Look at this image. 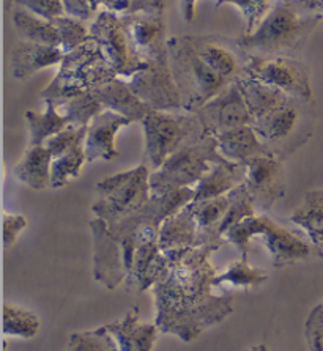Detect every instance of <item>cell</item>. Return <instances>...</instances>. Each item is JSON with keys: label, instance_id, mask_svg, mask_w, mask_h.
I'll use <instances>...</instances> for the list:
<instances>
[{"label": "cell", "instance_id": "cell-1", "mask_svg": "<svg viewBox=\"0 0 323 351\" xmlns=\"http://www.w3.org/2000/svg\"><path fill=\"white\" fill-rule=\"evenodd\" d=\"M219 247L205 244L167 254L171 267L153 289L155 324L163 334L194 342L206 329L224 322L234 311V295H215L216 268L210 257Z\"/></svg>", "mask_w": 323, "mask_h": 351}, {"label": "cell", "instance_id": "cell-2", "mask_svg": "<svg viewBox=\"0 0 323 351\" xmlns=\"http://www.w3.org/2000/svg\"><path fill=\"white\" fill-rule=\"evenodd\" d=\"M323 18L306 13L296 0H278L251 34L237 41L246 56H285L300 49Z\"/></svg>", "mask_w": 323, "mask_h": 351}, {"label": "cell", "instance_id": "cell-3", "mask_svg": "<svg viewBox=\"0 0 323 351\" xmlns=\"http://www.w3.org/2000/svg\"><path fill=\"white\" fill-rule=\"evenodd\" d=\"M262 238V243L270 252L274 268L303 262L311 257L323 258V252L312 241H306L296 233L279 226L267 215H254L224 235V241L234 244L241 252V258L248 260V251L252 238Z\"/></svg>", "mask_w": 323, "mask_h": 351}, {"label": "cell", "instance_id": "cell-4", "mask_svg": "<svg viewBox=\"0 0 323 351\" xmlns=\"http://www.w3.org/2000/svg\"><path fill=\"white\" fill-rule=\"evenodd\" d=\"M167 54L171 71L182 95L184 112L194 114L230 84L206 66L187 36H171L167 40Z\"/></svg>", "mask_w": 323, "mask_h": 351}, {"label": "cell", "instance_id": "cell-5", "mask_svg": "<svg viewBox=\"0 0 323 351\" xmlns=\"http://www.w3.org/2000/svg\"><path fill=\"white\" fill-rule=\"evenodd\" d=\"M115 76L117 74L106 62L99 46L90 38L86 45L65 54L59 65V73L41 93V99L59 108L74 95L88 92Z\"/></svg>", "mask_w": 323, "mask_h": 351}, {"label": "cell", "instance_id": "cell-6", "mask_svg": "<svg viewBox=\"0 0 323 351\" xmlns=\"http://www.w3.org/2000/svg\"><path fill=\"white\" fill-rule=\"evenodd\" d=\"M230 162L218 152L215 136H200L174 152L161 167L152 170V194H166L176 189L194 188L213 164Z\"/></svg>", "mask_w": 323, "mask_h": 351}, {"label": "cell", "instance_id": "cell-7", "mask_svg": "<svg viewBox=\"0 0 323 351\" xmlns=\"http://www.w3.org/2000/svg\"><path fill=\"white\" fill-rule=\"evenodd\" d=\"M150 173V169L141 164L99 182L97 184L98 200L92 206L95 217L112 226L141 213L152 197Z\"/></svg>", "mask_w": 323, "mask_h": 351}, {"label": "cell", "instance_id": "cell-8", "mask_svg": "<svg viewBox=\"0 0 323 351\" xmlns=\"http://www.w3.org/2000/svg\"><path fill=\"white\" fill-rule=\"evenodd\" d=\"M145 137V166L156 170L180 147L204 136L195 114L150 110L141 121Z\"/></svg>", "mask_w": 323, "mask_h": 351}, {"label": "cell", "instance_id": "cell-9", "mask_svg": "<svg viewBox=\"0 0 323 351\" xmlns=\"http://www.w3.org/2000/svg\"><path fill=\"white\" fill-rule=\"evenodd\" d=\"M88 32L90 38L99 46L106 62L119 77L128 81L147 66V62L132 46L125 19L120 13L98 10L88 25Z\"/></svg>", "mask_w": 323, "mask_h": 351}, {"label": "cell", "instance_id": "cell-10", "mask_svg": "<svg viewBox=\"0 0 323 351\" xmlns=\"http://www.w3.org/2000/svg\"><path fill=\"white\" fill-rule=\"evenodd\" d=\"M130 219L136 224V244L125 285L130 293L139 295L167 274L171 257L160 247V224L147 219L142 211Z\"/></svg>", "mask_w": 323, "mask_h": 351}, {"label": "cell", "instance_id": "cell-11", "mask_svg": "<svg viewBox=\"0 0 323 351\" xmlns=\"http://www.w3.org/2000/svg\"><path fill=\"white\" fill-rule=\"evenodd\" d=\"M241 76L278 88L303 104L312 101L309 70L294 57L248 56Z\"/></svg>", "mask_w": 323, "mask_h": 351}, {"label": "cell", "instance_id": "cell-12", "mask_svg": "<svg viewBox=\"0 0 323 351\" xmlns=\"http://www.w3.org/2000/svg\"><path fill=\"white\" fill-rule=\"evenodd\" d=\"M145 62L147 66L144 70L128 79L134 93L153 110H163V112L183 110V99L171 71L167 52L145 58Z\"/></svg>", "mask_w": 323, "mask_h": 351}, {"label": "cell", "instance_id": "cell-13", "mask_svg": "<svg viewBox=\"0 0 323 351\" xmlns=\"http://www.w3.org/2000/svg\"><path fill=\"white\" fill-rule=\"evenodd\" d=\"M194 114L200 121L204 136H216L234 128L252 126L250 108L238 81L230 82Z\"/></svg>", "mask_w": 323, "mask_h": 351}, {"label": "cell", "instance_id": "cell-14", "mask_svg": "<svg viewBox=\"0 0 323 351\" xmlns=\"http://www.w3.org/2000/svg\"><path fill=\"white\" fill-rule=\"evenodd\" d=\"M90 230L93 238V279L106 290H115L128 278L119 239L99 217L90 221Z\"/></svg>", "mask_w": 323, "mask_h": 351}, {"label": "cell", "instance_id": "cell-15", "mask_svg": "<svg viewBox=\"0 0 323 351\" xmlns=\"http://www.w3.org/2000/svg\"><path fill=\"white\" fill-rule=\"evenodd\" d=\"M243 183L251 194L256 208L262 213L270 211L285 193L283 162L278 156L254 158L245 166Z\"/></svg>", "mask_w": 323, "mask_h": 351}, {"label": "cell", "instance_id": "cell-16", "mask_svg": "<svg viewBox=\"0 0 323 351\" xmlns=\"http://www.w3.org/2000/svg\"><path fill=\"white\" fill-rule=\"evenodd\" d=\"M128 125H131L128 119L109 109H104L103 112L93 117L87 126L86 142H84L87 164H92L98 159L112 161V159L119 158L120 153L115 147V137H117L121 128Z\"/></svg>", "mask_w": 323, "mask_h": 351}, {"label": "cell", "instance_id": "cell-17", "mask_svg": "<svg viewBox=\"0 0 323 351\" xmlns=\"http://www.w3.org/2000/svg\"><path fill=\"white\" fill-rule=\"evenodd\" d=\"M134 49L142 58H152L167 52L164 13L121 14Z\"/></svg>", "mask_w": 323, "mask_h": 351}, {"label": "cell", "instance_id": "cell-18", "mask_svg": "<svg viewBox=\"0 0 323 351\" xmlns=\"http://www.w3.org/2000/svg\"><path fill=\"white\" fill-rule=\"evenodd\" d=\"M301 104L294 98H284L268 112L252 120V128L261 139L278 153V143L287 141L298 128L301 119Z\"/></svg>", "mask_w": 323, "mask_h": 351}, {"label": "cell", "instance_id": "cell-19", "mask_svg": "<svg viewBox=\"0 0 323 351\" xmlns=\"http://www.w3.org/2000/svg\"><path fill=\"white\" fill-rule=\"evenodd\" d=\"M218 152L227 161L246 166L254 158L278 156L268 143H265L252 126H240L222 131L215 136Z\"/></svg>", "mask_w": 323, "mask_h": 351}, {"label": "cell", "instance_id": "cell-20", "mask_svg": "<svg viewBox=\"0 0 323 351\" xmlns=\"http://www.w3.org/2000/svg\"><path fill=\"white\" fill-rule=\"evenodd\" d=\"M90 92L103 104L104 109H109L115 114L125 117L131 123L142 121L147 114L153 110L145 103H142L141 98L134 93V90L131 88L128 81L119 76L97 85Z\"/></svg>", "mask_w": 323, "mask_h": 351}, {"label": "cell", "instance_id": "cell-21", "mask_svg": "<svg viewBox=\"0 0 323 351\" xmlns=\"http://www.w3.org/2000/svg\"><path fill=\"white\" fill-rule=\"evenodd\" d=\"M187 40L206 66H210L226 81L234 82L241 77L245 62H241L237 52L227 47L224 43L216 40L215 36L202 35H187Z\"/></svg>", "mask_w": 323, "mask_h": 351}, {"label": "cell", "instance_id": "cell-22", "mask_svg": "<svg viewBox=\"0 0 323 351\" xmlns=\"http://www.w3.org/2000/svg\"><path fill=\"white\" fill-rule=\"evenodd\" d=\"M63 57L60 47L24 41L12 51V74L18 81H27L46 68L60 65Z\"/></svg>", "mask_w": 323, "mask_h": 351}, {"label": "cell", "instance_id": "cell-23", "mask_svg": "<svg viewBox=\"0 0 323 351\" xmlns=\"http://www.w3.org/2000/svg\"><path fill=\"white\" fill-rule=\"evenodd\" d=\"M120 351H153L160 329L156 324L141 323L139 311L131 309L120 320L106 324Z\"/></svg>", "mask_w": 323, "mask_h": 351}, {"label": "cell", "instance_id": "cell-24", "mask_svg": "<svg viewBox=\"0 0 323 351\" xmlns=\"http://www.w3.org/2000/svg\"><path fill=\"white\" fill-rule=\"evenodd\" d=\"M195 246H200L199 228L195 224L191 205L188 204L176 215L161 222L160 247L164 254H171Z\"/></svg>", "mask_w": 323, "mask_h": 351}, {"label": "cell", "instance_id": "cell-25", "mask_svg": "<svg viewBox=\"0 0 323 351\" xmlns=\"http://www.w3.org/2000/svg\"><path fill=\"white\" fill-rule=\"evenodd\" d=\"M245 182V166L235 162L213 164L194 186L193 202H204L229 194Z\"/></svg>", "mask_w": 323, "mask_h": 351}, {"label": "cell", "instance_id": "cell-26", "mask_svg": "<svg viewBox=\"0 0 323 351\" xmlns=\"http://www.w3.org/2000/svg\"><path fill=\"white\" fill-rule=\"evenodd\" d=\"M51 164L52 156L45 145L30 147L14 166L13 175L30 189L43 191L51 188Z\"/></svg>", "mask_w": 323, "mask_h": 351}, {"label": "cell", "instance_id": "cell-27", "mask_svg": "<svg viewBox=\"0 0 323 351\" xmlns=\"http://www.w3.org/2000/svg\"><path fill=\"white\" fill-rule=\"evenodd\" d=\"M13 27L23 41L59 47V32H57L54 23L38 18L27 10L19 7L14 10Z\"/></svg>", "mask_w": 323, "mask_h": 351}, {"label": "cell", "instance_id": "cell-28", "mask_svg": "<svg viewBox=\"0 0 323 351\" xmlns=\"http://www.w3.org/2000/svg\"><path fill=\"white\" fill-rule=\"evenodd\" d=\"M43 112H36V110H27L25 112L30 134V147L45 145L52 136H56L57 132L71 125L70 120L65 115H62L54 104L49 103V101H43Z\"/></svg>", "mask_w": 323, "mask_h": 351}, {"label": "cell", "instance_id": "cell-29", "mask_svg": "<svg viewBox=\"0 0 323 351\" xmlns=\"http://www.w3.org/2000/svg\"><path fill=\"white\" fill-rule=\"evenodd\" d=\"M290 221L303 228L312 243L323 237V189H312L304 194L300 208L294 211Z\"/></svg>", "mask_w": 323, "mask_h": 351}, {"label": "cell", "instance_id": "cell-30", "mask_svg": "<svg viewBox=\"0 0 323 351\" xmlns=\"http://www.w3.org/2000/svg\"><path fill=\"white\" fill-rule=\"evenodd\" d=\"M87 162L84 145H77L62 155L52 158L51 164V189L67 186L71 180L79 178L84 164Z\"/></svg>", "mask_w": 323, "mask_h": 351}, {"label": "cell", "instance_id": "cell-31", "mask_svg": "<svg viewBox=\"0 0 323 351\" xmlns=\"http://www.w3.org/2000/svg\"><path fill=\"white\" fill-rule=\"evenodd\" d=\"M268 280V273L263 269L254 268L248 260H237L224 273L215 278V287H237V289H254L261 287Z\"/></svg>", "mask_w": 323, "mask_h": 351}, {"label": "cell", "instance_id": "cell-32", "mask_svg": "<svg viewBox=\"0 0 323 351\" xmlns=\"http://www.w3.org/2000/svg\"><path fill=\"white\" fill-rule=\"evenodd\" d=\"M57 110L62 115H65L73 126L87 128L90 120L97 117L99 112H103L104 108L99 101L95 98V95L90 92H81L74 95L65 103L60 104Z\"/></svg>", "mask_w": 323, "mask_h": 351}, {"label": "cell", "instance_id": "cell-33", "mask_svg": "<svg viewBox=\"0 0 323 351\" xmlns=\"http://www.w3.org/2000/svg\"><path fill=\"white\" fill-rule=\"evenodd\" d=\"M229 199V208H227L224 219H222V224L219 227V237L222 239H224L227 232L232 230L237 224H240L241 221H245L246 217L257 215V208L254 205L251 194L248 193L245 183H241L234 191H230Z\"/></svg>", "mask_w": 323, "mask_h": 351}, {"label": "cell", "instance_id": "cell-34", "mask_svg": "<svg viewBox=\"0 0 323 351\" xmlns=\"http://www.w3.org/2000/svg\"><path fill=\"white\" fill-rule=\"evenodd\" d=\"M65 351H120L108 326L73 332Z\"/></svg>", "mask_w": 323, "mask_h": 351}, {"label": "cell", "instance_id": "cell-35", "mask_svg": "<svg viewBox=\"0 0 323 351\" xmlns=\"http://www.w3.org/2000/svg\"><path fill=\"white\" fill-rule=\"evenodd\" d=\"M40 329V320L35 313L18 306H3V334L21 339H32Z\"/></svg>", "mask_w": 323, "mask_h": 351}, {"label": "cell", "instance_id": "cell-36", "mask_svg": "<svg viewBox=\"0 0 323 351\" xmlns=\"http://www.w3.org/2000/svg\"><path fill=\"white\" fill-rule=\"evenodd\" d=\"M52 23H54L57 32H59V47L65 54L90 41L88 27L81 19L63 14L60 18L52 19Z\"/></svg>", "mask_w": 323, "mask_h": 351}, {"label": "cell", "instance_id": "cell-37", "mask_svg": "<svg viewBox=\"0 0 323 351\" xmlns=\"http://www.w3.org/2000/svg\"><path fill=\"white\" fill-rule=\"evenodd\" d=\"M215 3L218 7L219 5H232V7H235L241 13L243 19H245V34H251V32L261 25L274 2H272V0H216Z\"/></svg>", "mask_w": 323, "mask_h": 351}, {"label": "cell", "instance_id": "cell-38", "mask_svg": "<svg viewBox=\"0 0 323 351\" xmlns=\"http://www.w3.org/2000/svg\"><path fill=\"white\" fill-rule=\"evenodd\" d=\"M86 134H87V128L82 126H67L65 130H62L60 132H57L56 136H52L49 141L45 143V147L47 148V152L51 153L52 158L62 155L71 148L77 147V145H84L86 142Z\"/></svg>", "mask_w": 323, "mask_h": 351}, {"label": "cell", "instance_id": "cell-39", "mask_svg": "<svg viewBox=\"0 0 323 351\" xmlns=\"http://www.w3.org/2000/svg\"><path fill=\"white\" fill-rule=\"evenodd\" d=\"M304 339L309 351H323V300L306 318Z\"/></svg>", "mask_w": 323, "mask_h": 351}, {"label": "cell", "instance_id": "cell-40", "mask_svg": "<svg viewBox=\"0 0 323 351\" xmlns=\"http://www.w3.org/2000/svg\"><path fill=\"white\" fill-rule=\"evenodd\" d=\"M16 5L47 21L60 18V16L65 14V7H63L62 0H18Z\"/></svg>", "mask_w": 323, "mask_h": 351}, {"label": "cell", "instance_id": "cell-41", "mask_svg": "<svg viewBox=\"0 0 323 351\" xmlns=\"http://www.w3.org/2000/svg\"><path fill=\"white\" fill-rule=\"evenodd\" d=\"M29 226L27 217L23 215H5L3 216V244L5 249H10L16 239Z\"/></svg>", "mask_w": 323, "mask_h": 351}, {"label": "cell", "instance_id": "cell-42", "mask_svg": "<svg viewBox=\"0 0 323 351\" xmlns=\"http://www.w3.org/2000/svg\"><path fill=\"white\" fill-rule=\"evenodd\" d=\"M167 0H121L120 14L164 13Z\"/></svg>", "mask_w": 323, "mask_h": 351}, {"label": "cell", "instance_id": "cell-43", "mask_svg": "<svg viewBox=\"0 0 323 351\" xmlns=\"http://www.w3.org/2000/svg\"><path fill=\"white\" fill-rule=\"evenodd\" d=\"M62 2L65 7V14L71 18L88 21L93 19L98 13V8L95 7L92 0H62Z\"/></svg>", "mask_w": 323, "mask_h": 351}, {"label": "cell", "instance_id": "cell-44", "mask_svg": "<svg viewBox=\"0 0 323 351\" xmlns=\"http://www.w3.org/2000/svg\"><path fill=\"white\" fill-rule=\"evenodd\" d=\"M306 13L315 14L323 18V0H296Z\"/></svg>", "mask_w": 323, "mask_h": 351}, {"label": "cell", "instance_id": "cell-45", "mask_svg": "<svg viewBox=\"0 0 323 351\" xmlns=\"http://www.w3.org/2000/svg\"><path fill=\"white\" fill-rule=\"evenodd\" d=\"M199 0H180V8H182V14L184 21H193L195 14V5Z\"/></svg>", "mask_w": 323, "mask_h": 351}, {"label": "cell", "instance_id": "cell-46", "mask_svg": "<svg viewBox=\"0 0 323 351\" xmlns=\"http://www.w3.org/2000/svg\"><path fill=\"white\" fill-rule=\"evenodd\" d=\"M98 10H110V12L119 13L121 0H92Z\"/></svg>", "mask_w": 323, "mask_h": 351}, {"label": "cell", "instance_id": "cell-47", "mask_svg": "<svg viewBox=\"0 0 323 351\" xmlns=\"http://www.w3.org/2000/svg\"><path fill=\"white\" fill-rule=\"evenodd\" d=\"M245 351H268V348H267V345L257 343V345H252V347H250V348L245 350Z\"/></svg>", "mask_w": 323, "mask_h": 351}, {"label": "cell", "instance_id": "cell-48", "mask_svg": "<svg viewBox=\"0 0 323 351\" xmlns=\"http://www.w3.org/2000/svg\"><path fill=\"white\" fill-rule=\"evenodd\" d=\"M314 244H315V246L319 247L320 251L323 252V237H322V238H319V239H317V241H314Z\"/></svg>", "mask_w": 323, "mask_h": 351}, {"label": "cell", "instance_id": "cell-49", "mask_svg": "<svg viewBox=\"0 0 323 351\" xmlns=\"http://www.w3.org/2000/svg\"><path fill=\"white\" fill-rule=\"evenodd\" d=\"M18 2V0H5V3H7V7H10V5H13Z\"/></svg>", "mask_w": 323, "mask_h": 351}, {"label": "cell", "instance_id": "cell-50", "mask_svg": "<svg viewBox=\"0 0 323 351\" xmlns=\"http://www.w3.org/2000/svg\"><path fill=\"white\" fill-rule=\"evenodd\" d=\"M272 2H278V0H272Z\"/></svg>", "mask_w": 323, "mask_h": 351}]
</instances>
